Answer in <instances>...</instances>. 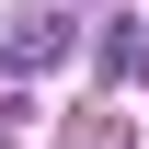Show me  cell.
<instances>
[{
	"instance_id": "6da1fadb",
	"label": "cell",
	"mask_w": 149,
	"mask_h": 149,
	"mask_svg": "<svg viewBox=\"0 0 149 149\" xmlns=\"http://www.w3.org/2000/svg\"><path fill=\"white\" fill-rule=\"evenodd\" d=\"M80 46V23H35V35H23V69H46V57H69Z\"/></svg>"
}]
</instances>
